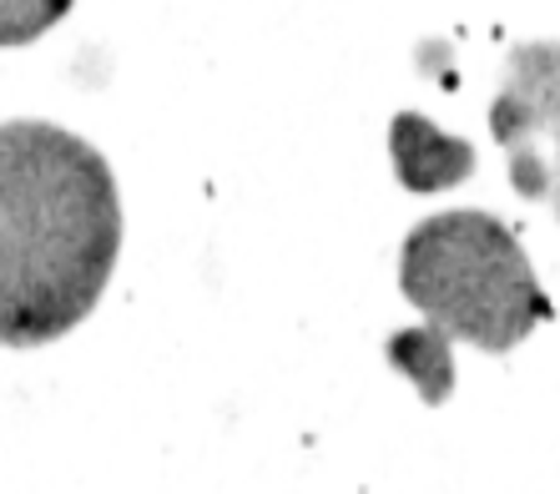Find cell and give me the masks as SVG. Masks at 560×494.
Instances as JSON below:
<instances>
[{
    "mask_svg": "<svg viewBox=\"0 0 560 494\" xmlns=\"http://www.w3.org/2000/svg\"><path fill=\"white\" fill-rule=\"evenodd\" d=\"M399 287L434 333L485 353H510L556 313L521 237L500 217L469 208L424 217L405 237Z\"/></svg>",
    "mask_w": 560,
    "mask_h": 494,
    "instance_id": "cell-2",
    "label": "cell"
},
{
    "mask_svg": "<svg viewBox=\"0 0 560 494\" xmlns=\"http://www.w3.org/2000/svg\"><path fill=\"white\" fill-rule=\"evenodd\" d=\"M121 252L106 156L51 121L0 127V343L40 349L102 303Z\"/></svg>",
    "mask_w": 560,
    "mask_h": 494,
    "instance_id": "cell-1",
    "label": "cell"
},
{
    "mask_svg": "<svg viewBox=\"0 0 560 494\" xmlns=\"http://www.w3.org/2000/svg\"><path fill=\"white\" fill-rule=\"evenodd\" d=\"M384 358L415 378V389H419V399H424V403H444V399H450V389H455V358H450V339H444V333H434L430 324L394 333V339L384 343Z\"/></svg>",
    "mask_w": 560,
    "mask_h": 494,
    "instance_id": "cell-5",
    "label": "cell"
},
{
    "mask_svg": "<svg viewBox=\"0 0 560 494\" xmlns=\"http://www.w3.org/2000/svg\"><path fill=\"white\" fill-rule=\"evenodd\" d=\"M66 15V0L51 5H0V46H15V40H36L46 26H56Z\"/></svg>",
    "mask_w": 560,
    "mask_h": 494,
    "instance_id": "cell-6",
    "label": "cell"
},
{
    "mask_svg": "<svg viewBox=\"0 0 560 494\" xmlns=\"http://www.w3.org/2000/svg\"><path fill=\"white\" fill-rule=\"evenodd\" d=\"M389 156L409 192H444L475 172V146L459 137H444L419 111H399L389 121Z\"/></svg>",
    "mask_w": 560,
    "mask_h": 494,
    "instance_id": "cell-4",
    "label": "cell"
},
{
    "mask_svg": "<svg viewBox=\"0 0 560 494\" xmlns=\"http://www.w3.org/2000/svg\"><path fill=\"white\" fill-rule=\"evenodd\" d=\"M490 137L505 146L510 187L560 212V40L510 51V77L490 102Z\"/></svg>",
    "mask_w": 560,
    "mask_h": 494,
    "instance_id": "cell-3",
    "label": "cell"
}]
</instances>
